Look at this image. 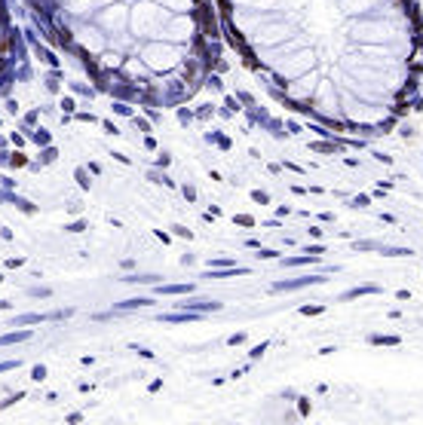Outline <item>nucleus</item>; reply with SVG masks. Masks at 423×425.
<instances>
[{
    "mask_svg": "<svg viewBox=\"0 0 423 425\" xmlns=\"http://www.w3.org/2000/svg\"><path fill=\"white\" fill-rule=\"evenodd\" d=\"M0 306H3V303H0Z\"/></svg>",
    "mask_w": 423,
    "mask_h": 425,
    "instance_id": "f257e3e1",
    "label": "nucleus"
}]
</instances>
